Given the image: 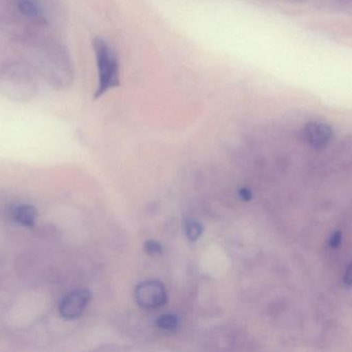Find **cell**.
I'll use <instances>...</instances> for the list:
<instances>
[{
  "instance_id": "3957f363",
  "label": "cell",
  "mask_w": 352,
  "mask_h": 352,
  "mask_svg": "<svg viewBox=\"0 0 352 352\" xmlns=\"http://www.w3.org/2000/svg\"><path fill=\"white\" fill-rule=\"evenodd\" d=\"M93 49L98 70V86L94 99H98L107 91L120 85V68L118 57L111 45L102 37L93 39Z\"/></svg>"
},
{
  "instance_id": "30bf717a",
  "label": "cell",
  "mask_w": 352,
  "mask_h": 352,
  "mask_svg": "<svg viewBox=\"0 0 352 352\" xmlns=\"http://www.w3.org/2000/svg\"><path fill=\"white\" fill-rule=\"evenodd\" d=\"M203 231V225L199 221L194 219H186L184 221V234L186 239L190 241H197L202 236Z\"/></svg>"
},
{
  "instance_id": "9a60e30c",
  "label": "cell",
  "mask_w": 352,
  "mask_h": 352,
  "mask_svg": "<svg viewBox=\"0 0 352 352\" xmlns=\"http://www.w3.org/2000/svg\"><path fill=\"white\" fill-rule=\"evenodd\" d=\"M337 1H338L339 3L349 4L351 3V2H352V0H337Z\"/></svg>"
},
{
  "instance_id": "8fae6325",
  "label": "cell",
  "mask_w": 352,
  "mask_h": 352,
  "mask_svg": "<svg viewBox=\"0 0 352 352\" xmlns=\"http://www.w3.org/2000/svg\"><path fill=\"white\" fill-rule=\"evenodd\" d=\"M144 251L150 256H159L163 253V246L155 240H148L144 243Z\"/></svg>"
},
{
  "instance_id": "52a82bcc",
  "label": "cell",
  "mask_w": 352,
  "mask_h": 352,
  "mask_svg": "<svg viewBox=\"0 0 352 352\" xmlns=\"http://www.w3.org/2000/svg\"><path fill=\"white\" fill-rule=\"evenodd\" d=\"M12 220L25 227H32L36 220L37 211L31 205H18L10 209Z\"/></svg>"
},
{
  "instance_id": "277c9868",
  "label": "cell",
  "mask_w": 352,
  "mask_h": 352,
  "mask_svg": "<svg viewBox=\"0 0 352 352\" xmlns=\"http://www.w3.org/2000/svg\"><path fill=\"white\" fill-rule=\"evenodd\" d=\"M134 298L140 307L153 310L164 306L168 300V295L164 284L160 281L146 280L136 287Z\"/></svg>"
},
{
  "instance_id": "8992f818",
  "label": "cell",
  "mask_w": 352,
  "mask_h": 352,
  "mask_svg": "<svg viewBox=\"0 0 352 352\" xmlns=\"http://www.w3.org/2000/svg\"><path fill=\"white\" fill-rule=\"evenodd\" d=\"M306 140L314 148H324L333 138V130L328 124L310 122L304 130Z\"/></svg>"
},
{
  "instance_id": "ba28073f",
  "label": "cell",
  "mask_w": 352,
  "mask_h": 352,
  "mask_svg": "<svg viewBox=\"0 0 352 352\" xmlns=\"http://www.w3.org/2000/svg\"><path fill=\"white\" fill-rule=\"evenodd\" d=\"M16 12L25 19L33 21L45 20L43 8L37 0H16L14 1Z\"/></svg>"
},
{
  "instance_id": "4fadbf2b",
  "label": "cell",
  "mask_w": 352,
  "mask_h": 352,
  "mask_svg": "<svg viewBox=\"0 0 352 352\" xmlns=\"http://www.w3.org/2000/svg\"><path fill=\"white\" fill-rule=\"evenodd\" d=\"M239 196L244 202H248V200H252V190L246 187L241 188V189L239 190Z\"/></svg>"
},
{
  "instance_id": "9c48e42d",
  "label": "cell",
  "mask_w": 352,
  "mask_h": 352,
  "mask_svg": "<svg viewBox=\"0 0 352 352\" xmlns=\"http://www.w3.org/2000/svg\"><path fill=\"white\" fill-rule=\"evenodd\" d=\"M156 324L164 332H175L179 327V318L175 314H163L157 318Z\"/></svg>"
},
{
  "instance_id": "5b68a950",
  "label": "cell",
  "mask_w": 352,
  "mask_h": 352,
  "mask_svg": "<svg viewBox=\"0 0 352 352\" xmlns=\"http://www.w3.org/2000/svg\"><path fill=\"white\" fill-rule=\"evenodd\" d=\"M90 301L91 293L89 289H78L70 291L60 302V315L66 320H76L84 313Z\"/></svg>"
},
{
  "instance_id": "7c38bea8",
  "label": "cell",
  "mask_w": 352,
  "mask_h": 352,
  "mask_svg": "<svg viewBox=\"0 0 352 352\" xmlns=\"http://www.w3.org/2000/svg\"><path fill=\"white\" fill-rule=\"evenodd\" d=\"M341 240H342V235H341L340 231H336V233L333 234L329 243H330L331 247L337 248L340 245Z\"/></svg>"
},
{
  "instance_id": "5bb4252c",
  "label": "cell",
  "mask_w": 352,
  "mask_h": 352,
  "mask_svg": "<svg viewBox=\"0 0 352 352\" xmlns=\"http://www.w3.org/2000/svg\"><path fill=\"white\" fill-rule=\"evenodd\" d=\"M344 283L349 285V287L352 285V264L349 266V270H347L346 274H345Z\"/></svg>"
},
{
  "instance_id": "6da1fadb",
  "label": "cell",
  "mask_w": 352,
  "mask_h": 352,
  "mask_svg": "<svg viewBox=\"0 0 352 352\" xmlns=\"http://www.w3.org/2000/svg\"><path fill=\"white\" fill-rule=\"evenodd\" d=\"M28 62L35 72L54 88L59 89L72 82V66L65 48L53 39L32 37L23 41Z\"/></svg>"
},
{
  "instance_id": "7a4b0ae2",
  "label": "cell",
  "mask_w": 352,
  "mask_h": 352,
  "mask_svg": "<svg viewBox=\"0 0 352 352\" xmlns=\"http://www.w3.org/2000/svg\"><path fill=\"white\" fill-rule=\"evenodd\" d=\"M38 90L37 72L22 61L8 62L0 68V91L14 101H28Z\"/></svg>"
}]
</instances>
